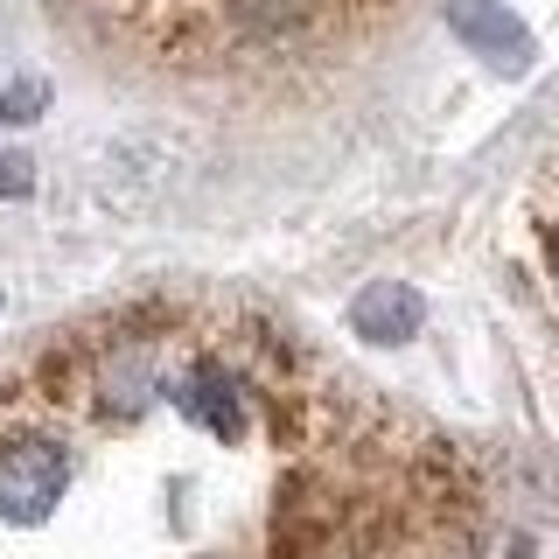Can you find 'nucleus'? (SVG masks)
<instances>
[{
	"instance_id": "obj_4",
	"label": "nucleus",
	"mask_w": 559,
	"mask_h": 559,
	"mask_svg": "<svg viewBox=\"0 0 559 559\" xmlns=\"http://www.w3.org/2000/svg\"><path fill=\"white\" fill-rule=\"evenodd\" d=\"M454 28H462V35H476V43H483V49H497V57L511 49V63L524 57V35H518L511 22H497V8H489V0H462V14H454Z\"/></svg>"
},
{
	"instance_id": "obj_2",
	"label": "nucleus",
	"mask_w": 559,
	"mask_h": 559,
	"mask_svg": "<svg viewBox=\"0 0 559 559\" xmlns=\"http://www.w3.org/2000/svg\"><path fill=\"white\" fill-rule=\"evenodd\" d=\"M406 0H49V22L92 63L140 84L245 92L357 57Z\"/></svg>"
},
{
	"instance_id": "obj_3",
	"label": "nucleus",
	"mask_w": 559,
	"mask_h": 559,
	"mask_svg": "<svg viewBox=\"0 0 559 559\" xmlns=\"http://www.w3.org/2000/svg\"><path fill=\"white\" fill-rule=\"evenodd\" d=\"M349 329H357L364 343H406L419 329V294L399 287V280H378V287L357 294V308H349Z\"/></svg>"
},
{
	"instance_id": "obj_5",
	"label": "nucleus",
	"mask_w": 559,
	"mask_h": 559,
	"mask_svg": "<svg viewBox=\"0 0 559 559\" xmlns=\"http://www.w3.org/2000/svg\"><path fill=\"white\" fill-rule=\"evenodd\" d=\"M0 189H22V162H0Z\"/></svg>"
},
{
	"instance_id": "obj_1",
	"label": "nucleus",
	"mask_w": 559,
	"mask_h": 559,
	"mask_svg": "<svg viewBox=\"0 0 559 559\" xmlns=\"http://www.w3.org/2000/svg\"><path fill=\"white\" fill-rule=\"evenodd\" d=\"M468 448L231 294H127L0 357V559H476Z\"/></svg>"
},
{
	"instance_id": "obj_6",
	"label": "nucleus",
	"mask_w": 559,
	"mask_h": 559,
	"mask_svg": "<svg viewBox=\"0 0 559 559\" xmlns=\"http://www.w3.org/2000/svg\"><path fill=\"white\" fill-rule=\"evenodd\" d=\"M552 280H559V238H552Z\"/></svg>"
}]
</instances>
